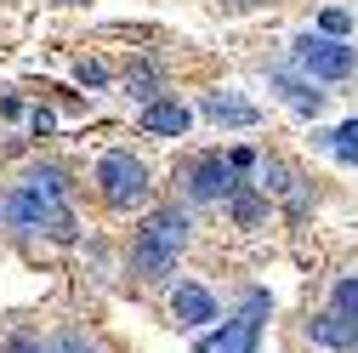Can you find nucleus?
Segmentation results:
<instances>
[{
    "instance_id": "1",
    "label": "nucleus",
    "mask_w": 358,
    "mask_h": 353,
    "mask_svg": "<svg viewBox=\"0 0 358 353\" xmlns=\"http://www.w3.org/2000/svg\"><path fill=\"white\" fill-rule=\"evenodd\" d=\"M0 216H6L12 228H23V234H52V240H69V234H74V216H69V183H63V171H57V165L29 171L23 183L6 194Z\"/></svg>"
},
{
    "instance_id": "2",
    "label": "nucleus",
    "mask_w": 358,
    "mask_h": 353,
    "mask_svg": "<svg viewBox=\"0 0 358 353\" xmlns=\"http://www.w3.org/2000/svg\"><path fill=\"white\" fill-rule=\"evenodd\" d=\"M188 245V211H154L148 223L137 228V240H131V268H137V279H165L176 268V256H182Z\"/></svg>"
},
{
    "instance_id": "3",
    "label": "nucleus",
    "mask_w": 358,
    "mask_h": 353,
    "mask_svg": "<svg viewBox=\"0 0 358 353\" xmlns=\"http://www.w3.org/2000/svg\"><path fill=\"white\" fill-rule=\"evenodd\" d=\"M267 307H273V302H267V291H245L239 314H234V319H222V331L199 336V342H194V353H256Z\"/></svg>"
},
{
    "instance_id": "4",
    "label": "nucleus",
    "mask_w": 358,
    "mask_h": 353,
    "mask_svg": "<svg viewBox=\"0 0 358 353\" xmlns=\"http://www.w3.org/2000/svg\"><path fill=\"white\" fill-rule=\"evenodd\" d=\"M290 57H296V69L307 80H347L358 69V52L347 46V40H330V34H296Z\"/></svg>"
},
{
    "instance_id": "5",
    "label": "nucleus",
    "mask_w": 358,
    "mask_h": 353,
    "mask_svg": "<svg viewBox=\"0 0 358 353\" xmlns=\"http://www.w3.org/2000/svg\"><path fill=\"white\" fill-rule=\"evenodd\" d=\"M97 188H103V200L114 211H131V205L148 200V171H143V160H131L125 148H114V154L97 160Z\"/></svg>"
},
{
    "instance_id": "6",
    "label": "nucleus",
    "mask_w": 358,
    "mask_h": 353,
    "mask_svg": "<svg viewBox=\"0 0 358 353\" xmlns=\"http://www.w3.org/2000/svg\"><path fill=\"white\" fill-rule=\"evenodd\" d=\"M245 183L234 176V165L222 160V154H210V160H199L194 171H188V194L194 200H234Z\"/></svg>"
},
{
    "instance_id": "7",
    "label": "nucleus",
    "mask_w": 358,
    "mask_h": 353,
    "mask_svg": "<svg viewBox=\"0 0 358 353\" xmlns=\"http://www.w3.org/2000/svg\"><path fill=\"white\" fill-rule=\"evenodd\" d=\"M171 314H176V325H210V319H222V314H216V296H210L205 285H176Z\"/></svg>"
},
{
    "instance_id": "8",
    "label": "nucleus",
    "mask_w": 358,
    "mask_h": 353,
    "mask_svg": "<svg viewBox=\"0 0 358 353\" xmlns=\"http://www.w3.org/2000/svg\"><path fill=\"white\" fill-rule=\"evenodd\" d=\"M205 114H210L216 125H256V120H262V109L245 103L239 92H210V97H205Z\"/></svg>"
},
{
    "instance_id": "9",
    "label": "nucleus",
    "mask_w": 358,
    "mask_h": 353,
    "mask_svg": "<svg viewBox=\"0 0 358 353\" xmlns=\"http://www.w3.org/2000/svg\"><path fill=\"white\" fill-rule=\"evenodd\" d=\"M307 336L319 342V347H341V353H358V319H341V314H324V319H313Z\"/></svg>"
},
{
    "instance_id": "10",
    "label": "nucleus",
    "mask_w": 358,
    "mask_h": 353,
    "mask_svg": "<svg viewBox=\"0 0 358 353\" xmlns=\"http://www.w3.org/2000/svg\"><path fill=\"white\" fill-rule=\"evenodd\" d=\"M267 80H273V92H279L296 114H319V109H324V92H313L307 80H296V74H285V69H273Z\"/></svg>"
},
{
    "instance_id": "11",
    "label": "nucleus",
    "mask_w": 358,
    "mask_h": 353,
    "mask_svg": "<svg viewBox=\"0 0 358 353\" xmlns=\"http://www.w3.org/2000/svg\"><path fill=\"white\" fill-rule=\"evenodd\" d=\"M143 131L148 137H182L188 131V109L182 103H148L143 109Z\"/></svg>"
},
{
    "instance_id": "12",
    "label": "nucleus",
    "mask_w": 358,
    "mask_h": 353,
    "mask_svg": "<svg viewBox=\"0 0 358 353\" xmlns=\"http://www.w3.org/2000/svg\"><path fill=\"white\" fill-rule=\"evenodd\" d=\"M262 188L285 194V205H290V211H307V188H301V176H296L290 165H279V160H267V165H262Z\"/></svg>"
},
{
    "instance_id": "13",
    "label": "nucleus",
    "mask_w": 358,
    "mask_h": 353,
    "mask_svg": "<svg viewBox=\"0 0 358 353\" xmlns=\"http://www.w3.org/2000/svg\"><path fill=\"white\" fill-rule=\"evenodd\" d=\"M228 211H234V223H239V228H250L256 216H262V194H256V188H239V194L228 200Z\"/></svg>"
},
{
    "instance_id": "14",
    "label": "nucleus",
    "mask_w": 358,
    "mask_h": 353,
    "mask_svg": "<svg viewBox=\"0 0 358 353\" xmlns=\"http://www.w3.org/2000/svg\"><path fill=\"white\" fill-rule=\"evenodd\" d=\"M125 85H131V97L154 103V69H148V63H137V69H131V74H125Z\"/></svg>"
},
{
    "instance_id": "15",
    "label": "nucleus",
    "mask_w": 358,
    "mask_h": 353,
    "mask_svg": "<svg viewBox=\"0 0 358 353\" xmlns=\"http://www.w3.org/2000/svg\"><path fill=\"white\" fill-rule=\"evenodd\" d=\"M336 314L341 319H358V279H341L336 285Z\"/></svg>"
},
{
    "instance_id": "16",
    "label": "nucleus",
    "mask_w": 358,
    "mask_h": 353,
    "mask_svg": "<svg viewBox=\"0 0 358 353\" xmlns=\"http://www.w3.org/2000/svg\"><path fill=\"white\" fill-rule=\"evenodd\" d=\"M319 29H324V34H330V40H341V34H347V29H352V18H347V12H341V6H330V12H324V18H319Z\"/></svg>"
},
{
    "instance_id": "17",
    "label": "nucleus",
    "mask_w": 358,
    "mask_h": 353,
    "mask_svg": "<svg viewBox=\"0 0 358 353\" xmlns=\"http://www.w3.org/2000/svg\"><path fill=\"white\" fill-rule=\"evenodd\" d=\"M74 80H80V85H103V80H108V69H103V63H80V69H74Z\"/></svg>"
},
{
    "instance_id": "18",
    "label": "nucleus",
    "mask_w": 358,
    "mask_h": 353,
    "mask_svg": "<svg viewBox=\"0 0 358 353\" xmlns=\"http://www.w3.org/2000/svg\"><path fill=\"white\" fill-rule=\"evenodd\" d=\"M57 353H103V347H97V342H85V336H63Z\"/></svg>"
},
{
    "instance_id": "19",
    "label": "nucleus",
    "mask_w": 358,
    "mask_h": 353,
    "mask_svg": "<svg viewBox=\"0 0 358 353\" xmlns=\"http://www.w3.org/2000/svg\"><path fill=\"white\" fill-rule=\"evenodd\" d=\"M29 125H34V137H46L57 120H52V109H34V114H29Z\"/></svg>"
},
{
    "instance_id": "20",
    "label": "nucleus",
    "mask_w": 358,
    "mask_h": 353,
    "mask_svg": "<svg viewBox=\"0 0 358 353\" xmlns=\"http://www.w3.org/2000/svg\"><path fill=\"white\" fill-rule=\"evenodd\" d=\"M6 353H57V347H40V342H29V336H17Z\"/></svg>"
},
{
    "instance_id": "21",
    "label": "nucleus",
    "mask_w": 358,
    "mask_h": 353,
    "mask_svg": "<svg viewBox=\"0 0 358 353\" xmlns=\"http://www.w3.org/2000/svg\"><path fill=\"white\" fill-rule=\"evenodd\" d=\"M222 6H234V12H245V6H256V0H222Z\"/></svg>"
},
{
    "instance_id": "22",
    "label": "nucleus",
    "mask_w": 358,
    "mask_h": 353,
    "mask_svg": "<svg viewBox=\"0 0 358 353\" xmlns=\"http://www.w3.org/2000/svg\"><path fill=\"white\" fill-rule=\"evenodd\" d=\"M336 131H347V137H358V120H347V125H336Z\"/></svg>"
}]
</instances>
